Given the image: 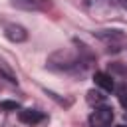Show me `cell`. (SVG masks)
Returning <instances> with one entry per match:
<instances>
[{
	"instance_id": "cell-1",
	"label": "cell",
	"mask_w": 127,
	"mask_h": 127,
	"mask_svg": "<svg viewBox=\"0 0 127 127\" xmlns=\"http://www.w3.org/2000/svg\"><path fill=\"white\" fill-rule=\"evenodd\" d=\"M113 123V109L107 105L95 107V111L89 115V125L91 127H111Z\"/></svg>"
},
{
	"instance_id": "cell-2",
	"label": "cell",
	"mask_w": 127,
	"mask_h": 127,
	"mask_svg": "<svg viewBox=\"0 0 127 127\" xmlns=\"http://www.w3.org/2000/svg\"><path fill=\"white\" fill-rule=\"evenodd\" d=\"M12 4L16 8L28 10V12H46L52 6L50 0H12Z\"/></svg>"
},
{
	"instance_id": "cell-3",
	"label": "cell",
	"mask_w": 127,
	"mask_h": 127,
	"mask_svg": "<svg viewBox=\"0 0 127 127\" xmlns=\"http://www.w3.org/2000/svg\"><path fill=\"white\" fill-rule=\"evenodd\" d=\"M4 36L10 42H14V44H20V42H26L28 40V32L20 24H6L4 26Z\"/></svg>"
},
{
	"instance_id": "cell-4",
	"label": "cell",
	"mask_w": 127,
	"mask_h": 127,
	"mask_svg": "<svg viewBox=\"0 0 127 127\" xmlns=\"http://www.w3.org/2000/svg\"><path fill=\"white\" fill-rule=\"evenodd\" d=\"M18 117H20L22 123H28V125H36V123H40V121L46 119V115L42 111H36V109H22L18 113Z\"/></svg>"
},
{
	"instance_id": "cell-5",
	"label": "cell",
	"mask_w": 127,
	"mask_h": 127,
	"mask_svg": "<svg viewBox=\"0 0 127 127\" xmlns=\"http://www.w3.org/2000/svg\"><path fill=\"white\" fill-rule=\"evenodd\" d=\"M93 81H95V85L101 87L103 91H113V87H115L113 77H111L109 73H105V71H95V73H93Z\"/></svg>"
},
{
	"instance_id": "cell-6",
	"label": "cell",
	"mask_w": 127,
	"mask_h": 127,
	"mask_svg": "<svg viewBox=\"0 0 127 127\" xmlns=\"http://www.w3.org/2000/svg\"><path fill=\"white\" fill-rule=\"evenodd\" d=\"M0 77H4V79H6V81H10V83H18L16 73L12 71L10 64H6L4 60H0Z\"/></svg>"
},
{
	"instance_id": "cell-7",
	"label": "cell",
	"mask_w": 127,
	"mask_h": 127,
	"mask_svg": "<svg viewBox=\"0 0 127 127\" xmlns=\"http://www.w3.org/2000/svg\"><path fill=\"white\" fill-rule=\"evenodd\" d=\"M87 101L97 105V103H103L105 101V95L101 91H97V89H91V91H87Z\"/></svg>"
},
{
	"instance_id": "cell-8",
	"label": "cell",
	"mask_w": 127,
	"mask_h": 127,
	"mask_svg": "<svg viewBox=\"0 0 127 127\" xmlns=\"http://www.w3.org/2000/svg\"><path fill=\"white\" fill-rule=\"evenodd\" d=\"M0 107H2V109H12V111L20 109V105H18L16 101H0Z\"/></svg>"
},
{
	"instance_id": "cell-9",
	"label": "cell",
	"mask_w": 127,
	"mask_h": 127,
	"mask_svg": "<svg viewBox=\"0 0 127 127\" xmlns=\"http://www.w3.org/2000/svg\"><path fill=\"white\" fill-rule=\"evenodd\" d=\"M119 101H121V105L127 109V91H125V89H121V91H119Z\"/></svg>"
},
{
	"instance_id": "cell-10",
	"label": "cell",
	"mask_w": 127,
	"mask_h": 127,
	"mask_svg": "<svg viewBox=\"0 0 127 127\" xmlns=\"http://www.w3.org/2000/svg\"><path fill=\"white\" fill-rule=\"evenodd\" d=\"M123 6H125V8H127V0H123Z\"/></svg>"
},
{
	"instance_id": "cell-11",
	"label": "cell",
	"mask_w": 127,
	"mask_h": 127,
	"mask_svg": "<svg viewBox=\"0 0 127 127\" xmlns=\"http://www.w3.org/2000/svg\"><path fill=\"white\" fill-rule=\"evenodd\" d=\"M117 127H127V125H117Z\"/></svg>"
},
{
	"instance_id": "cell-12",
	"label": "cell",
	"mask_w": 127,
	"mask_h": 127,
	"mask_svg": "<svg viewBox=\"0 0 127 127\" xmlns=\"http://www.w3.org/2000/svg\"><path fill=\"white\" fill-rule=\"evenodd\" d=\"M89 2H91V0H89Z\"/></svg>"
}]
</instances>
